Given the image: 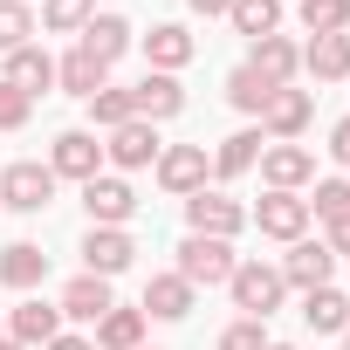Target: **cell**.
<instances>
[{"label":"cell","instance_id":"1","mask_svg":"<svg viewBox=\"0 0 350 350\" xmlns=\"http://www.w3.org/2000/svg\"><path fill=\"white\" fill-rule=\"evenodd\" d=\"M227 295H234V309H241V316L268 323V316L282 309L288 282H282V268H275V261H241V268L227 275Z\"/></svg>","mask_w":350,"mask_h":350},{"label":"cell","instance_id":"2","mask_svg":"<svg viewBox=\"0 0 350 350\" xmlns=\"http://www.w3.org/2000/svg\"><path fill=\"white\" fill-rule=\"evenodd\" d=\"M241 268V254H234V241H206V234H186L179 241V282H193V288H220L227 275Z\"/></svg>","mask_w":350,"mask_h":350},{"label":"cell","instance_id":"3","mask_svg":"<svg viewBox=\"0 0 350 350\" xmlns=\"http://www.w3.org/2000/svg\"><path fill=\"white\" fill-rule=\"evenodd\" d=\"M186 227L206 234V241H234V234L247 227V206H241L234 193H220V186H200V193L186 200Z\"/></svg>","mask_w":350,"mask_h":350},{"label":"cell","instance_id":"4","mask_svg":"<svg viewBox=\"0 0 350 350\" xmlns=\"http://www.w3.org/2000/svg\"><path fill=\"white\" fill-rule=\"evenodd\" d=\"M55 172L49 165H35V158H21V165H8V172H0V206H8V213H42L49 200H55Z\"/></svg>","mask_w":350,"mask_h":350},{"label":"cell","instance_id":"5","mask_svg":"<svg viewBox=\"0 0 350 350\" xmlns=\"http://www.w3.org/2000/svg\"><path fill=\"white\" fill-rule=\"evenodd\" d=\"M151 172H158V186H165L172 200H193V193L206 186V172H213V158H206V144H165Z\"/></svg>","mask_w":350,"mask_h":350},{"label":"cell","instance_id":"6","mask_svg":"<svg viewBox=\"0 0 350 350\" xmlns=\"http://www.w3.org/2000/svg\"><path fill=\"white\" fill-rule=\"evenodd\" d=\"M275 268H282V282H288V288H302V295H309V288H329L336 254H329V241H309V234H302V241H288V254H282Z\"/></svg>","mask_w":350,"mask_h":350},{"label":"cell","instance_id":"7","mask_svg":"<svg viewBox=\"0 0 350 350\" xmlns=\"http://www.w3.org/2000/svg\"><path fill=\"white\" fill-rule=\"evenodd\" d=\"M261 186H268V193H302V186H316V151H309V144H268V151H261Z\"/></svg>","mask_w":350,"mask_h":350},{"label":"cell","instance_id":"8","mask_svg":"<svg viewBox=\"0 0 350 350\" xmlns=\"http://www.w3.org/2000/svg\"><path fill=\"white\" fill-rule=\"evenodd\" d=\"M83 213H90V227H124V220L137 213L131 179H117V172H96V179L83 186Z\"/></svg>","mask_w":350,"mask_h":350},{"label":"cell","instance_id":"9","mask_svg":"<svg viewBox=\"0 0 350 350\" xmlns=\"http://www.w3.org/2000/svg\"><path fill=\"white\" fill-rule=\"evenodd\" d=\"M309 117H316V96L309 90H275L268 96V110H261V131H268V144H295L302 131H309Z\"/></svg>","mask_w":350,"mask_h":350},{"label":"cell","instance_id":"10","mask_svg":"<svg viewBox=\"0 0 350 350\" xmlns=\"http://www.w3.org/2000/svg\"><path fill=\"white\" fill-rule=\"evenodd\" d=\"M158 124H144V117H131V124H117L110 137H103V158L117 165V172H144V165H158Z\"/></svg>","mask_w":350,"mask_h":350},{"label":"cell","instance_id":"11","mask_svg":"<svg viewBox=\"0 0 350 350\" xmlns=\"http://www.w3.org/2000/svg\"><path fill=\"white\" fill-rule=\"evenodd\" d=\"M49 172H55V179L90 186L96 172H103V144H96V131H62V137H55V151H49Z\"/></svg>","mask_w":350,"mask_h":350},{"label":"cell","instance_id":"12","mask_svg":"<svg viewBox=\"0 0 350 350\" xmlns=\"http://www.w3.org/2000/svg\"><path fill=\"white\" fill-rule=\"evenodd\" d=\"M247 69H254L268 90H288V83L302 76V49H295L288 35H261V42H247Z\"/></svg>","mask_w":350,"mask_h":350},{"label":"cell","instance_id":"13","mask_svg":"<svg viewBox=\"0 0 350 350\" xmlns=\"http://www.w3.org/2000/svg\"><path fill=\"white\" fill-rule=\"evenodd\" d=\"M268 241H302L309 234V206H302V193H261V206L247 213Z\"/></svg>","mask_w":350,"mask_h":350},{"label":"cell","instance_id":"14","mask_svg":"<svg viewBox=\"0 0 350 350\" xmlns=\"http://www.w3.org/2000/svg\"><path fill=\"white\" fill-rule=\"evenodd\" d=\"M131 254H137V241L124 234V227H90L83 234V275H124L131 268Z\"/></svg>","mask_w":350,"mask_h":350},{"label":"cell","instance_id":"15","mask_svg":"<svg viewBox=\"0 0 350 350\" xmlns=\"http://www.w3.org/2000/svg\"><path fill=\"white\" fill-rule=\"evenodd\" d=\"M131 110H137L144 124H165V117H179V110H186V90H179V76H165V69H144V83L131 90Z\"/></svg>","mask_w":350,"mask_h":350},{"label":"cell","instance_id":"16","mask_svg":"<svg viewBox=\"0 0 350 350\" xmlns=\"http://www.w3.org/2000/svg\"><path fill=\"white\" fill-rule=\"evenodd\" d=\"M193 295H200V288H193V282H179V275H151L137 309H144L151 323H186V316H193Z\"/></svg>","mask_w":350,"mask_h":350},{"label":"cell","instance_id":"17","mask_svg":"<svg viewBox=\"0 0 350 350\" xmlns=\"http://www.w3.org/2000/svg\"><path fill=\"white\" fill-rule=\"evenodd\" d=\"M0 323H8V336H14L21 350H42V343L62 336V309H49V302H21V309H8Z\"/></svg>","mask_w":350,"mask_h":350},{"label":"cell","instance_id":"18","mask_svg":"<svg viewBox=\"0 0 350 350\" xmlns=\"http://www.w3.org/2000/svg\"><path fill=\"white\" fill-rule=\"evenodd\" d=\"M193 55H200V42H193L179 21H158V28L144 35V62H151V69H165V76H179Z\"/></svg>","mask_w":350,"mask_h":350},{"label":"cell","instance_id":"19","mask_svg":"<svg viewBox=\"0 0 350 350\" xmlns=\"http://www.w3.org/2000/svg\"><path fill=\"white\" fill-rule=\"evenodd\" d=\"M0 83H14L21 96H42V90H55V55L42 42H28V49L8 55V76H0Z\"/></svg>","mask_w":350,"mask_h":350},{"label":"cell","instance_id":"20","mask_svg":"<svg viewBox=\"0 0 350 350\" xmlns=\"http://www.w3.org/2000/svg\"><path fill=\"white\" fill-rule=\"evenodd\" d=\"M261 151H268V131H261V124L234 131V137L213 151V179H241V172H254V165H261Z\"/></svg>","mask_w":350,"mask_h":350},{"label":"cell","instance_id":"21","mask_svg":"<svg viewBox=\"0 0 350 350\" xmlns=\"http://www.w3.org/2000/svg\"><path fill=\"white\" fill-rule=\"evenodd\" d=\"M131 42H137V35H131V21H124V14H90V28L76 35V49H90L103 69H110V62H117Z\"/></svg>","mask_w":350,"mask_h":350},{"label":"cell","instance_id":"22","mask_svg":"<svg viewBox=\"0 0 350 350\" xmlns=\"http://www.w3.org/2000/svg\"><path fill=\"white\" fill-rule=\"evenodd\" d=\"M42 275H49V254L35 247V241H14V247H0V288H42Z\"/></svg>","mask_w":350,"mask_h":350},{"label":"cell","instance_id":"23","mask_svg":"<svg viewBox=\"0 0 350 350\" xmlns=\"http://www.w3.org/2000/svg\"><path fill=\"white\" fill-rule=\"evenodd\" d=\"M62 316H76V323H96L103 309H117V295H110V282L103 275H76L69 288H62V302H55Z\"/></svg>","mask_w":350,"mask_h":350},{"label":"cell","instance_id":"24","mask_svg":"<svg viewBox=\"0 0 350 350\" xmlns=\"http://www.w3.org/2000/svg\"><path fill=\"white\" fill-rule=\"evenodd\" d=\"M302 323H309L316 336H343V329H350V295H343V288H309V295H302Z\"/></svg>","mask_w":350,"mask_h":350},{"label":"cell","instance_id":"25","mask_svg":"<svg viewBox=\"0 0 350 350\" xmlns=\"http://www.w3.org/2000/svg\"><path fill=\"white\" fill-rule=\"evenodd\" d=\"M144 323H151L144 309H103L90 343H96V350H144Z\"/></svg>","mask_w":350,"mask_h":350},{"label":"cell","instance_id":"26","mask_svg":"<svg viewBox=\"0 0 350 350\" xmlns=\"http://www.w3.org/2000/svg\"><path fill=\"white\" fill-rule=\"evenodd\" d=\"M302 69L316 83H350V35H316L302 49Z\"/></svg>","mask_w":350,"mask_h":350},{"label":"cell","instance_id":"27","mask_svg":"<svg viewBox=\"0 0 350 350\" xmlns=\"http://www.w3.org/2000/svg\"><path fill=\"white\" fill-rule=\"evenodd\" d=\"M55 83H62L69 96H83V103H90V96H96V90L110 83V69H103V62H96L90 49H69V55L55 62Z\"/></svg>","mask_w":350,"mask_h":350},{"label":"cell","instance_id":"28","mask_svg":"<svg viewBox=\"0 0 350 350\" xmlns=\"http://www.w3.org/2000/svg\"><path fill=\"white\" fill-rule=\"evenodd\" d=\"M227 21H234V35H247V42L282 35V0H234V8H227Z\"/></svg>","mask_w":350,"mask_h":350},{"label":"cell","instance_id":"29","mask_svg":"<svg viewBox=\"0 0 350 350\" xmlns=\"http://www.w3.org/2000/svg\"><path fill=\"white\" fill-rule=\"evenodd\" d=\"M302 206H309V220H323V227L350 220V179H316V193H309Z\"/></svg>","mask_w":350,"mask_h":350},{"label":"cell","instance_id":"30","mask_svg":"<svg viewBox=\"0 0 350 350\" xmlns=\"http://www.w3.org/2000/svg\"><path fill=\"white\" fill-rule=\"evenodd\" d=\"M309 35H350V0H295Z\"/></svg>","mask_w":350,"mask_h":350},{"label":"cell","instance_id":"31","mask_svg":"<svg viewBox=\"0 0 350 350\" xmlns=\"http://www.w3.org/2000/svg\"><path fill=\"white\" fill-rule=\"evenodd\" d=\"M35 42V8L28 0H0V55H14Z\"/></svg>","mask_w":350,"mask_h":350},{"label":"cell","instance_id":"32","mask_svg":"<svg viewBox=\"0 0 350 350\" xmlns=\"http://www.w3.org/2000/svg\"><path fill=\"white\" fill-rule=\"evenodd\" d=\"M268 96H275V90H268V83H261V76H254L247 62H241V69L227 76V103H234L241 117H261V110H268Z\"/></svg>","mask_w":350,"mask_h":350},{"label":"cell","instance_id":"33","mask_svg":"<svg viewBox=\"0 0 350 350\" xmlns=\"http://www.w3.org/2000/svg\"><path fill=\"white\" fill-rule=\"evenodd\" d=\"M96 14V0H42V28L49 35H83Z\"/></svg>","mask_w":350,"mask_h":350},{"label":"cell","instance_id":"34","mask_svg":"<svg viewBox=\"0 0 350 350\" xmlns=\"http://www.w3.org/2000/svg\"><path fill=\"white\" fill-rule=\"evenodd\" d=\"M131 117H137V110H131V90H110V83H103V90L90 96V131H117V124H131Z\"/></svg>","mask_w":350,"mask_h":350},{"label":"cell","instance_id":"35","mask_svg":"<svg viewBox=\"0 0 350 350\" xmlns=\"http://www.w3.org/2000/svg\"><path fill=\"white\" fill-rule=\"evenodd\" d=\"M220 350H268V329H261L254 316H241V323L220 329Z\"/></svg>","mask_w":350,"mask_h":350},{"label":"cell","instance_id":"36","mask_svg":"<svg viewBox=\"0 0 350 350\" xmlns=\"http://www.w3.org/2000/svg\"><path fill=\"white\" fill-rule=\"evenodd\" d=\"M35 117V96H21L14 83H0V131H21Z\"/></svg>","mask_w":350,"mask_h":350},{"label":"cell","instance_id":"37","mask_svg":"<svg viewBox=\"0 0 350 350\" xmlns=\"http://www.w3.org/2000/svg\"><path fill=\"white\" fill-rule=\"evenodd\" d=\"M329 151H336V158H343V165H350V117H343V124H336V131H329Z\"/></svg>","mask_w":350,"mask_h":350},{"label":"cell","instance_id":"38","mask_svg":"<svg viewBox=\"0 0 350 350\" xmlns=\"http://www.w3.org/2000/svg\"><path fill=\"white\" fill-rule=\"evenodd\" d=\"M329 254H336V261L350 254V220H336V227H329Z\"/></svg>","mask_w":350,"mask_h":350},{"label":"cell","instance_id":"39","mask_svg":"<svg viewBox=\"0 0 350 350\" xmlns=\"http://www.w3.org/2000/svg\"><path fill=\"white\" fill-rule=\"evenodd\" d=\"M186 8H193V14H206V21H213V14H227V8H234V0H186Z\"/></svg>","mask_w":350,"mask_h":350},{"label":"cell","instance_id":"40","mask_svg":"<svg viewBox=\"0 0 350 350\" xmlns=\"http://www.w3.org/2000/svg\"><path fill=\"white\" fill-rule=\"evenodd\" d=\"M42 350H96L90 336H55V343H42Z\"/></svg>","mask_w":350,"mask_h":350},{"label":"cell","instance_id":"41","mask_svg":"<svg viewBox=\"0 0 350 350\" xmlns=\"http://www.w3.org/2000/svg\"><path fill=\"white\" fill-rule=\"evenodd\" d=\"M0 350H21V343H14V336H0Z\"/></svg>","mask_w":350,"mask_h":350},{"label":"cell","instance_id":"42","mask_svg":"<svg viewBox=\"0 0 350 350\" xmlns=\"http://www.w3.org/2000/svg\"><path fill=\"white\" fill-rule=\"evenodd\" d=\"M268 350H295V343H268Z\"/></svg>","mask_w":350,"mask_h":350},{"label":"cell","instance_id":"43","mask_svg":"<svg viewBox=\"0 0 350 350\" xmlns=\"http://www.w3.org/2000/svg\"><path fill=\"white\" fill-rule=\"evenodd\" d=\"M343 350H350V329H343Z\"/></svg>","mask_w":350,"mask_h":350},{"label":"cell","instance_id":"44","mask_svg":"<svg viewBox=\"0 0 350 350\" xmlns=\"http://www.w3.org/2000/svg\"><path fill=\"white\" fill-rule=\"evenodd\" d=\"M0 336H8V323H0Z\"/></svg>","mask_w":350,"mask_h":350}]
</instances>
